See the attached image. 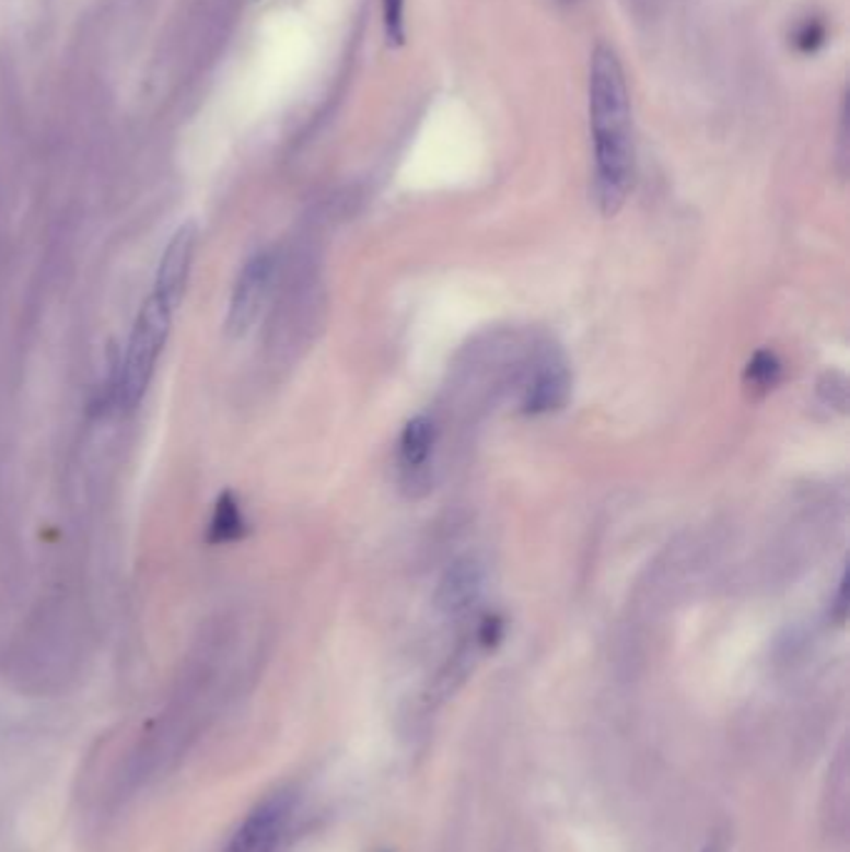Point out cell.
Listing matches in <instances>:
<instances>
[{
    "label": "cell",
    "mask_w": 850,
    "mask_h": 852,
    "mask_svg": "<svg viewBox=\"0 0 850 852\" xmlns=\"http://www.w3.org/2000/svg\"><path fill=\"white\" fill-rule=\"evenodd\" d=\"M277 280V255L275 253H257L249 257L245 267L240 269L237 282L232 287L230 312H228V335L245 337L249 329L263 317L267 302L272 297Z\"/></svg>",
    "instance_id": "cell-3"
},
{
    "label": "cell",
    "mask_w": 850,
    "mask_h": 852,
    "mask_svg": "<svg viewBox=\"0 0 850 852\" xmlns=\"http://www.w3.org/2000/svg\"><path fill=\"white\" fill-rule=\"evenodd\" d=\"M294 813V793L275 791L263 797L232 832L222 852H277Z\"/></svg>",
    "instance_id": "cell-4"
},
{
    "label": "cell",
    "mask_w": 850,
    "mask_h": 852,
    "mask_svg": "<svg viewBox=\"0 0 850 852\" xmlns=\"http://www.w3.org/2000/svg\"><path fill=\"white\" fill-rule=\"evenodd\" d=\"M485 591V569L477 559L454 561L436 588V608L446 616H459L477 604Z\"/></svg>",
    "instance_id": "cell-6"
},
{
    "label": "cell",
    "mask_w": 850,
    "mask_h": 852,
    "mask_svg": "<svg viewBox=\"0 0 850 852\" xmlns=\"http://www.w3.org/2000/svg\"><path fill=\"white\" fill-rule=\"evenodd\" d=\"M569 397V376L567 370L557 362H544L536 370L534 380L529 382L524 394V411L526 415H549L559 409Z\"/></svg>",
    "instance_id": "cell-8"
},
{
    "label": "cell",
    "mask_w": 850,
    "mask_h": 852,
    "mask_svg": "<svg viewBox=\"0 0 850 852\" xmlns=\"http://www.w3.org/2000/svg\"><path fill=\"white\" fill-rule=\"evenodd\" d=\"M781 374H783V364L778 362V357L773 352L760 349L746 366V384L748 389L754 392H768L781 382Z\"/></svg>",
    "instance_id": "cell-10"
},
{
    "label": "cell",
    "mask_w": 850,
    "mask_h": 852,
    "mask_svg": "<svg viewBox=\"0 0 850 852\" xmlns=\"http://www.w3.org/2000/svg\"><path fill=\"white\" fill-rule=\"evenodd\" d=\"M247 518L245 511L235 499V493L225 491L218 499V504L212 509L210 526H208V541L210 544H235L240 538L247 536Z\"/></svg>",
    "instance_id": "cell-9"
},
{
    "label": "cell",
    "mask_w": 850,
    "mask_h": 852,
    "mask_svg": "<svg viewBox=\"0 0 850 852\" xmlns=\"http://www.w3.org/2000/svg\"><path fill=\"white\" fill-rule=\"evenodd\" d=\"M823 38H826V31H823L820 23H805L803 31L799 33V48L813 52L823 43Z\"/></svg>",
    "instance_id": "cell-12"
},
{
    "label": "cell",
    "mask_w": 850,
    "mask_h": 852,
    "mask_svg": "<svg viewBox=\"0 0 850 852\" xmlns=\"http://www.w3.org/2000/svg\"><path fill=\"white\" fill-rule=\"evenodd\" d=\"M589 105H592L596 202L604 214L619 212L633 183V142L629 90L619 58L598 45L589 73Z\"/></svg>",
    "instance_id": "cell-1"
},
{
    "label": "cell",
    "mask_w": 850,
    "mask_h": 852,
    "mask_svg": "<svg viewBox=\"0 0 850 852\" xmlns=\"http://www.w3.org/2000/svg\"><path fill=\"white\" fill-rule=\"evenodd\" d=\"M195 247H198V227L193 222L183 224L175 232L173 240L167 242L163 257H160L158 275H155V294L167 307H177L185 294L187 280H190V269L195 259Z\"/></svg>",
    "instance_id": "cell-5"
},
{
    "label": "cell",
    "mask_w": 850,
    "mask_h": 852,
    "mask_svg": "<svg viewBox=\"0 0 850 852\" xmlns=\"http://www.w3.org/2000/svg\"><path fill=\"white\" fill-rule=\"evenodd\" d=\"M846 614H848V579H846V573H843V576H840V583H838L834 618H836L838 623H846Z\"/></svg>",
    "instance_id": "cell-13"
},
{
    "label": "cell",
    "mask_w": 850,
    "mask_h": 852,
    "mask_svg": "<svg viewBox=\"0 0 850 852\" xmlns=\"http://www.w3.org/2000/svg\"><path fill=\"white\" fill-rule=\"evenodd\" d=\"M436 444V427L429 417H415L407 421L399 436V466L405 487H424L429 462Z\"/></svg>",
    "instance_id": "cell-7"
},
{
    "label": "cell",
    "mask_w": 850,
    "mask_h": 852,
    "mask_svg": "<svg viewBox=\"0 0 850 852\" xmlns=\"http://www.w3.org/2000/svg\"><path fill=\"white\" fill-rule=\"evenodd\" d=\"M699 852H729V842L723 838H713V840L706 842Z\"/></svg>",
    "instance_id": "cell-14"
},
{
    "label": "cell",
    "mask_w": 850,
    "mask_h": 852,
    "mask_svg": "<svg viewBox=\"0 0 850 852\" xmlns=\"http://www.w3.org/2000/svg\"><path fill=\"white\" fill-rule=\"evenodd\" d=\"M384 8V31L389 43L399 45L405 40V0H382Z\"/></svg>",
    "instance_id": "cell-11"
},
{
    "label": "cell",
    "mask_w": 850,
    "mask_h": 852,
    "mask_svg": "<svg viewBox=\"0 0 850 852\" xmlns=\"http://www.w3.org/2000/svg\"><path fill=\"white\" fill-rule=\"evenodd\" d=\"M173 307H167L163 300L150 294L138 312L136 327L130 331L128 349L120 364L118 376V401L125 409H136L155 374L158 359L163 354L170 322H173Z\"/></svg>",
    "instance_id": "cell-2"
}]
</instances>
